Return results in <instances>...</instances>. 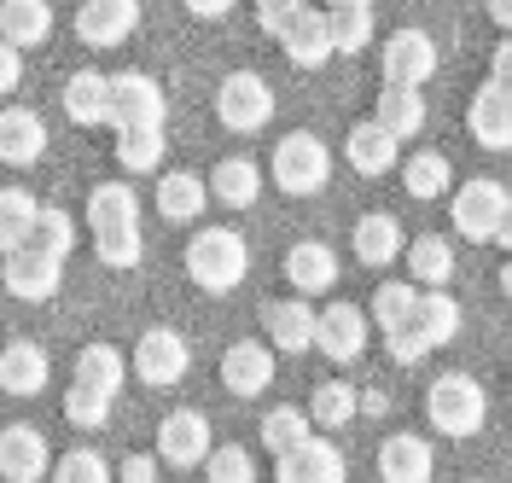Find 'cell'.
<instances>
[{
  "label": "cell",
  "mask_w": 512,
  "mask_h": 483,
  "mask_svg": "<svg viewBox=\"0 0 512 483\" xmlns=\"http://www.w3.org/2000/svg\"><path fill=\"white\" fill-rule=\"evenodd\" d=\"M187 274L198 291H233L251 274V245L239 227H198L187 245Z\"/></svg>",
  "instance_id": "obj_1"
},
{
  "label": "cell",
  "mask_w": 512,
  "mask_h": 483,
  "mask_svg": "<svg viewBox=\"0 0 512 483\" xmlns=\"http://www.w3.org/2000/svg\"><path fill=\"white\" fill-rule=\"evenodd\" d=\"M483 414H489V396H483V385L472 373H443L437 385L425 390V419L443 437H478Z\"/></svg>",
  "instance_id": "obj_2"
},
{
  "label": "cell",
  "mask_w": 512,
  "mask_h": 483,
  "mask_svg": "<svg viewBox=\"0 0 512 483\" xmlns=\"http://www.w3.org/2000/svg\"><path fill=\"white\" fill-rule=\"evenodd\" d=\"M268 175H274V187L291 198H315L326 181H332V152L320 146L309 129L286 134L280 146H274V158H268Z\"/></svg>",
  "instance_id": "obj_3"
},
{
  "label": "cell",
  "mask_w": 512,
  "mask_h": 483,
  "mask_svg": "<svg viewBox=\"0 0 512 483\" xmlns=\"http://www.w3.org/2000/svg\"><path fill=\"white\" fill-rule=\"evenodd\" d=\"M216 123L227 134H256L274 123V88H268V76H256V70H233L222 88H216Z\"/></svg>",
  "instance_id": "obj_4"
},
{
  "label": "cell",
  "mask_w": 512,
  "mask_h": 483,
  "mask_svg": "<svg viewBox=\"0 0 512 483\" xmlns=\"http://www.w3.org/2000/svg\"><path fill=\"white\" fill-rule=\"evenodd\" d=\"M128 367H134L140 385H152V390L181 385L187 367H192V344L175 332V326H146L140 344H134V355H128Z\"/></svg>",
  "instance_id": "obj_5"
},
{
  "label": "cell",
  "mask_w": 512,
  "mask_h": 483,
  "mask_svg": "<svg viewBox=\"0 0 512 483\" xmlns=\"http://www.w3.org/2000/svg\"><path fill=\"white\" fill-rule=\"evenodd\" d=\"M169 123V99L158 76L146 70H117L111 76V129H163Z\"/></svg>",
  "instance_id": "obj_6"
},
{
  "label": "cell",
  "mask_w": 512,
  "mask_h": 483,
  "mask_svg": "<svg viewBox=\"0 0 512 483\" xmlns=\"http://www.w3.org/2000/svg\"><path fill=\"white\" fill-rule=\"evenodd\" d=\"M0 286H6V297H18V303H47L64 286V257H47L35 245H18V251L0 257Z\"/></svg>",
  "instance_id": "obj_7"
},
{
  "label": "cell",
  "mask_w": 512,
  "mask_h": 483,
  "mask_svg": "<svg viewBox=\"0 0 512 483\" xmlns=\"http://www.w3.org/2000/svg\"><path fill=\"white\" fill-rule=\"evenodd\" d=\"M280 41V53H286L297 70H320L338 47H332V12L326 6H309V0H297L286 18V30L274 35Z\"/></svg>",
  "instance_id": "obj_8"
},
{
  "label": "cell",
  "mask_w": 512,
  "mask_h": 483,
  "mask_svg": "<svg viewBox=\"0 0 512 483\" xmlns=\"http://www.w3.org/2000/svg\"><path fill=\"white\" fill-rule=\"evenodd\" d=\"M210 449H216V437H210V419L198 414V408H181V414H169L158 425V460L163 466H175V472L204 466Z\"/></svg>",
  "instance_id": "obj_9"
},
{
  "label": "cell",
  "mask_w": 512,
  "mask_h": 483,
  "mask_svg": "<svg viewBox=\"0 0 512 483\" xmlns=\"http://www.w3.org/2000/svg\"><path fill=\"white\" fill-rule=\"evenodd\" d=\"M53 460H59V454L47 449V437H41L35 425H6V431H0V478L6 483L53 478Z\"/></svg>",
  "instance_id": "obj_10"
},
{
  "label": "cell",
  "mask_w": 512,
  "mask_h": 483,
  "mask_svg": "<svg viewBox=\"0 0 512 483\" xmlns=\"http://www.w3.org/2000/svg\"><path fill=\"white\" fill-rule=\"evenodd\" d=\"M379 65H384V82H408V88H425L431 76H437V41L425 30H396L390 41H384V53H379Z\"/></svg>",
  "instance_id": "obj_11"
},
{
  "label": "cell",
  "mask_w": 512,
  "mask_h": 483,
  "mask_svg": "<svg viewBox=\"0 0 512 483\" xmlns=\"http://www.w3.org/2000/svg\"><path fill=\"white\" fill-rule=\"evenodd\" d=\"M134 30H140V0H82L76 12V41H88L94 53L123 47Z\"/></svg>",
  "instance_id": "obj_12"
},
{
  "label": "cell",
  "mask_w": 512,
  "mask_h": 483,
  "mask_svg": "<svg viewBox=\"0 0 512 483\" xmlns=\"http://www.w3.org/2000/svg\"><path fill=\"white\" fill-rule=\"evenodd\" d=\"M507 187L501 181H466L460 193H454V227L466 233V239H478V245H489L495 239V227H501V210H507Z\"/></svg>",
  "instance_id": "obj_13"
},
{
  "label": "cell",
  "mask_w": 512,
  "mask_h": 483,
  "mask_svg": "<svg viewBox=\"0 0 512 483\" xmlns=\"http://www.w3.org/2000/svg\"><path fill=\"white\" fill-rule=\"evenodd\" d=\"M274 483H350V466H344V449L326 443V437H309L303 449L280 454L274 466Z\"/></svg>",
  "instance_id": "obj_14"
},
{
  "label": "cell",
  "mask_w": 512,
  "mask_h": 483,
  "mask_svg": "<svg viewBox=\"0 0 512 483\" xmlns=\"http://www.w3.org/2000/svg\"><path fill=\"white\" fill-rule=\"evenodd\" d=\"M466 123H472V140L489 146V152H512V88L507 82H483L478 99H472V111H466Z\"/></svg>",
  "instance_id": "obj_15"
},
{
  "label": "cell",
  "mask_w": 512,
  "mask_h": 483,
  "mask_svg": "<svg viewBox=\"0 0 512 483\" xmlns=\"http://www.w3.org/2000/svg\"><path fill=\"white\" fill-rule=\"evenodd\" d=\"M315 350L326 355V361H338V367H350L355 355L367 350V309H355V303H332V309H320Z\"/></svg>",
  "instance_id": "obj_16"
},
{
  "label": "cell",
  "mask_w": 512,
  "mask_h": 483,
  "mask_svg": "<svg viewBox=\"0 0 512 483\" xmlns=\"http://www.w3.org/2000/svg\"><path fill=\"white\" fill-rule=\"evenodd\" d=\"M222 385L233 390V396H262V390L274 385V344H262V338H239V344H227Z\"/></svg>",
  "instance_id": "obj_17"
},
{
  "label": "cell",
  "mask_w": 512,
  "mask_h": 483,
  "mask_svg": "<svg viewBox=\"0 0 512 483\" xmlns=\"http://www.w3.org/2000/svg\"><path fill=\"white\" fill-rule=\"evenodd\" d=\"M262 326H268V344L280 355H303V350H315L320 315L309 309V297H286V303L262 309Z\"/></svg>",
  "instance_id": "obj_18"
},
{
  "label": "cell",
  "mask_w": 512,
  "mask_h": 483,
  "mask_svg": "<svg viewBox=\"0 0 512 483\" xmlns=\"http://www.w3.org/2000/svg\"><path fill=\"white\" fill-rule=\"evenodd\" d=\"M41 152H47V123L30 105H6L0 111V163L6 169H30V163H41Z\"/></svg>",
  "instance_id": "obj_19"
},
{
  "label": "cell",
  "mask_w": 512,
  "mask_h": 483,
  "mask_svg": "<svg viewBox=\"0 0 512 483\" xmlns=\"http://www.w3.org/2000/svg\"><path fill=\"white\" fill-rule=\"evenodd\" d=\"M286 286L297 291V297H320V291H332L338 286V251L320 245V239L291 245L286 251Z\"/></svg>",
  "instance_id": "obj_20"
},
{
  "label": "cell",
  "mask_w": 512,
  "mask_h": 483,
  "mask_svg": "<svg viewBox=\"0 0 512 483\" xmlns=\"http://www.w3.org/2000/svg\"><path fill=\"white\" fill-rule=\"evenodd\" d=\"M344 158H350L355 175H390L396 158H402V140L384 129L379 117H367V123H355L350 140H344Z\"/></svg>",
  "instance_id": "obj_21"
},
{
  "label": "cell",
  "mask_w": 512,
  "mask_h": 483,
  "mask_svg": "<svg viewBox=\"0 0 512 483\" xmlns=\"http://www.w3.org/2000/svg\"><path fill=\"white\" fill-rule=\"evenodd\" d=\"M379 478L384 483H431L437 478V460H431V443L402 431V437H384L379 443Z\"/></svg>",
  "instance_id": "obj_22"
},
{
  "label": "cell",
  "mask_w": 512,
  "mask_h": 483,
  "mask_svg": "<svg viewBox=\"0 0 512 483\" xmlns=\"http://www.w3.org/2000/svg\"><path fill=\"white\" fill-rule=\"evenodd\" d=\"M53 379V367H47V350L30 344V338H12L6 350H0V390L6 396H41Z\"/></svg>",
  "instance_id": "obj_23"
},
{
  "label": "cell",
  "mask_w": 512,
  "mask_h": 483,
  "mask_svg": "<svg viewBox=\"0 0 512 483\" xmlns=\"http://www.w3.org/2000/svg\"><path fill=\"white\" fill-rule=\"evenodd\" d=\"M64 117L82 123V129L111 123V76H105V70H76V76L64 82Z\"/></svg>",
  "instance_id": "obj_24"
},
{
  "label": "cell",
  "mask_w": 512,
  "mask_h": 483,
  "mask_svg": "<svg viewBox=\"0 0 512 483\" xmlns=\"http://www.w3.org/2000/svg\"><path fill=\"white\" fill-rule=\"evenodd\" d=\"M210 204V175H192V169H169L158 181V216L163 222H198Z\"/></svg>",
  "instance_id": "obj_25"
},
{
  "label": "cell",
  "mask_w": 512,
  "mask_h": 483,
  "mask_svg": "<svg viewBox=\"0 0 512 483\" xmlns=\"http://www.w3.org/2000/svg\"><path fill=\"white\" fill-rule=\"evenodd\" d=\"M350 245H355V262H367V268H390V262L402 257V222L384 216V210H373V216L355 222Z\"/></svg>",
  "instance_id": "obj_26"
},
{
  "label": "cell",
  "mask_w": 512,
  "mask_h": 483,
  "mask_svg": "<svg viewBox=\"0 0 512 483\" xmlns=\"http://www.w3.org/2000/svg\"><path fill=\"white\" fill-rule=\"evenodd\" d=\"M373 117H379L396 140H408V134L425 129V94H419V88H408V82H384Z\"/></svg>",
  "instance_id": "obj_27"
},
{
  "label": "cell",
  "mask_w": 512,
  "mask_h": 483,
  "mask_svg": "<svg viewBox=\"0 0 512 483\" xmlns=\"http://www.w3.org/2000/svg\"><path fill=\"white\" fill-rule=\"evenodd\" d=\"M0 35L12 47H41L53 35V6L47 0H0Z\"/></svg>",
  "instance_id": "obj_28"
},
{
  "label": "cell",
  "mask_w": 512,
  "mask_h": 483,
  "mask_svg": "<svg viewBox=\"0 0 512 483\" xmlns=\"http://www.w3.org/2000/svg\"><path fill=\"white\" fill-rule=\"evenodd\" d=\"M256 193H262V169L251 158H222L216 175H210V198L227 204V210H251Z\"/></svg>",
  "instance_id": "obj_29"
},
{
  "label": "cell",
  "mask_w": 512,
  "mask_h": 483,
  "mask_svg": "<svg viewBox=\"0 0 512 483\" xmlns=\"http://www.w3.org/2000/svg\"><path fill=\"white\" fill-rule=\"evenodd\" d=\"M408 274H414V286H448L454 280V245L443 233H419L408 245Z\"/></svg>",
  "instance_id": "obj_30"
},
{
  "label": "cell",
  "mask_w": 512,
  "mask_h": 483,
  "mask_svg": "<svg viewBox=\"0 0 512 483\" xmlns=\"http://www.w3.org/2000/svg\"><path fill=\"white\" fill-rule=\"evenodd\" d=\"M309 437H315V419H309V408H274V414H262V449L274 454V460H280V454H291V449H303V443H309Z\"/></svg>",
  "instance_id": "obj_31"
},
{
  "label": "cell",
  "mask_w": 512,
  "mask_h": 483,
  "mask_svg": "<svg viewBox=\"0 0 512 483\" xmlns=\"http://www.w3.org/2000/svg\"><path fill=\"white\" fill-rule=\"evenodd\" d=\"M35 216H41V204L30 198V187H0V257L30 245Z\"/></svg>",
  "instance_id": "obj_32"
},
{
  "label": "cell",
  "mask_w": 512,
  "mask_h": 483,
  "mask_svg": "<svg viewBox=\"0 0 512 483\" xmlns=\"http://www.w3.org/2000/svg\"><path fill=\"white\" fill-rule=\"evenodd\" d=\"M414 326L425 332V344H431V350H437V344H448V338L460 332V303L448 297V286H425V291H419Z\"/></svg>",
  "instance_id": "obj_33"
},
{
  "label": "cell",
  "mask_w": 512,
  "mask_h": 483,
  "mask_svg": "<svg viewBox=\"0 0 512 483\" xmlns=\"http://www.w3.org/2000/svg\"><path fill=\"white\" fill-rule=\"evenodd\" d=\"M123 222H140V193L128 181H105L88 193V227H123Z\"/></svg>",
  "instance_id": "obj_34"
},
{
  "label": "cell",
  "mask_w": 512,
  "mask_h": 483,
  "mask_svg": "<svg viewBox=\"0 0 512 483\" xmlns=\"http://www.w3.org/2000/svg\"><path fill=\"white\" fill-rule=\"evenodd\" d=\"M355 408H361V396H355V385H344V379H320L315 396H309V419H315L320 431H344L355 419Z\"/></svg>",
  "instance_id": "obj_35"
},
{
  "label": "cell",
  "mask_w": 512,
  "mask_h": 483,
  "mask_svg": "<svg viewBox=\"0 0 512 483\" xmlns=\"http://www.w3.org/2000/svg\"><path fill=\"white\" fill-rule=\"evenodd\" d=\"M419 291H425V286H414V280H384V286L373 291V321H379L384 332H402V326H414Z\"/></svg>",
  "instance_id": "obj_36"
},
{
  "label": "cell",
  "mask_w": 512,
  "mask_h": 483,
  "mask_svg": "<svg viewBox=\"0 0 512 483\" xmlns=\"http://www.w3.org/2000/svg\"><path fill=\"white\" fill-rule=\"evenodd\" d=\"M94 251H99V262H105V268L128 274V268H140V257H146V233H140V222L99 227V233H94Z\"/></svg>",
  "instance_id": "obj_37"
},
{
  "label": "cell",
  "mask_w": 512,
  "mask_h": 483,
  "mask_svg": "<svg viewBox=\"0 0 512 483\" xmlns=\"http://www.w3.org/2000/svg\"><path fill=\"white\" fill-rule=\"evenodd\" d=\"M76 379L117 396V390H123V350H117V344H82V350H76Z\"/></svg>",
  "instance_id": "obj_38"
},
{
  "label": "cell",
  "mask_w": 512,
  "mask_h": 483,
  "mask_svg": "<svg viewBox=\"0 0 512 483\" xmlns=\"http://www.w3.org/2000/svg\"><path fill=\"white\" fill-rule=\"evenodd\" d=\"M163 129H117V163H123L128 175H152L163 163Z\"/></svg>",
  "instance_id": "obj_39"
},
{
  "label": "cell",
  "mask_w": 512,
  "mask_h": 483,
  "mask_svg": "<svg viewBox=\"0 0 512 483\" xmlns=\"http://www.w3.org/2000/svg\"><path fill=\"white\" fill-rule=\"evenodd\" d=\"M326 12H332V47H338V53H367V41H373V30H379V24H373V6H326Z\"/></svg>",
  "instance_id": "obj_40"
},
{
  "label": "cell",
  "mask_w": 512,
  "mask_h": 483,
  "mask_svg": "<svg viewBox=\"0 0 512 483\" xmlns=\"http://www.w3.org/2000/svg\"><path fill=\"white\" fill-rule=\"evenodd\" d=\"M30 245L47 251V257H70V251H76V222H70V210L41 204V216H35V227H30Z\"/></svg>",
  "instance_id": "obj_41"
},
{
  "label": "cell",
  "mask_w": 512,
  "mask_h": 483,
  "mask_svg": "<svg viewBox=\"0 0 512 483\" xmlns=\"http://www.w3.org/2000/svg\"><path fill=\"white\" fill-rule=\"evenodd\" d=\"M111 402H117L111 390H94V385H82V379H76V385L64 390V419H70V425H82V431H99V425L111 419Z\"/></svg>",
  "instance_id": "obj_42"
},
{
  "label": "cell",
  "mask_w": 512,
  "mask_h": 483,
  "mask_svg": "<svg viewBox=\"0 0 512 483\" xmlns=\"http://www.w3.org/2000/svg\"><path fill=\"white\" fill-rule=\"evenodd\" d=\"M402 187L414 198H443L448 193V158L443 152H414L402 163Z\"/></svg>",
  "instance_id": "obj_43"
},
{
  "label": "cell",
  "mask_w": 512,
  "mask_h": 483,
  "mask_svg": "<svg viewBox=\"0 0 512 483\" xmlns=\"http://www.w3.org/2000/svg\"><path fill=\"white\" fill-rule=\"evenodd\" d=\"M53 483H117V472L99 449H70L53 460Z\"/></svg>",
  "instance_id": "obj_44"
},
{
  "label": "cell",
  "mask_w": 512,
  "mask_h": 483,
  "mask_svg": "<svg viewBox=\"0 0 512 483\" xmlns=\"http://www.w3.org/2000/svg\"><path fill=\"white\" fill-rule=\"evenodd\" d=\"M204 472H210V483H256V460L245 443H222V449H210Z\"/></svg>",
  "instance_id": "obj_45"
},
{
  "label": "cell",
  "mask_w": 512,
  "mask_h": 483,
  "mask_svg": "<svg viewBox=\"0 0 512 483\" xmlns=\"http://www.w3.org/2000/svg\"><path fill=\"white\" fill-rule=\"evenodd\" d=\"M384 344H390V361H396V367H414L419 355H431V344H425V332H419V326L384 332Z\"/></svg>",
  "instance_id": "obj_46"
},
{
  "label": "cell",
  "mask_w": 512,
  "mask_h": 483,
  "mask_svg": "<svg viewBox=\"0 0 512 483\" xmlns=\"http://www.w3.org/2000/svg\"><path fill=\"white\" fill-rule=\"evenodd\" d=\"M158 454H123V466H117V478L123 483H158Z\"/></svg>",
  "instance_id": "obj_47"
},
{
  "label": "cell",
  "mask_w": 512,
  "mask_h": 483,
  "mask_svg": "<svg viewBox=\"0 0 512 483\" xmlns=\"http://www.w3.org/2000/svg\"><path fill=\"white\" fill-rule=\"evenodd\" d=\"M18 76H24V47H12V41L0 35V94H12Z\"/></svg>",
  "instance_id": "obj_48"
},
{
  "label": "cell",
  "mask_w": 512,
  "mask_h": 483,
  "mask_svg": "<svg viewBox=\"0 0 512 483\" xmlns=\"http://www.w3.org/2000/svg\"><path fill=\"white\" fill-rule=\"evenodd\" d=\"M181 6H187L192 18H227V12H233L239 0H181Z\"/></svg>",
  "instance_id": "obj_49"
},
{
  "label": "cell",
  "mask_w": 512,
  "mask_h": 483,
  "mask_svg": "<svg viewBox=\"0 0 512 483\" xmlns=\"http://www.w3.org/2000/svg\"><path fill=\"white\" fill-rule=\"evenodd\" d=\"M489 76L512 88V41H501V47H495V65H489Z\"/></svg>",
  "instance_id": "obj_50"
},
{
  "label": "cell",
  "mask_w": 512,
  "mask_h": 483,
  "mask_svg": "<svg viewBox=\"0 0 512 483\" xmlns=\"http://www.w3.org/2000/svg\"><path fill=\"white\" fill-rule=\"evenodd\" d=\"M495 245H507V257H512V198H507V210H501V227H495Z\"/></svg>",
  "instance_id": "obj_51"
},
{
  "label": "cell",
  "mask_w": 512,
  "mask_h": 483,
  "mask_svg": "<svg viewBox=\"0 0 512 483\" xmlns=\"http://www.w3.org/2000/svg\"><path fill=\"white\" fill-rule=\"evenodd\" d=\"M489 18H495L501 30H512V0H489Z\"/></svg>",
  "instance_id": "obj_52"
},
{
  "label": "cell",
  "mask_w": 512,
  "mask_h": 483,
  "mask_svg": "<svg viewBox=\"0 0 512 483\" xmlns=\"http://www.w3.org/2000/svg\"><path fill=\"white\" fill-rule=\"evenodd\" d=\"M501 291L512 297V257H507V268H501Z\"/></svg>",
  "instance_id": "obj_53"
},
{
  "label": "cell",
  "mask_w": 512,
  "mask_h": 483,
  "mask_svg": "<svg viewBox=\"0 0 512 483\" xmlns=\"http://www.w3.org/2000/svg\"><path fill=\"white\" fill-rule=\"evenodd\" d=\"M326 6H373V0H326Z\"/></svg>",
  "instance_id": "obj_54"
},
{
  "label": "cell",
  "mask_w": 512,
  "mask_h": 483,
  "mask_svg": "<svg viewBox=\"0 0 512 483\" xmlns=\"http://www.w3.org/2000/svg\"><path fill=\"white\" fill-rule=\"evenodd\" d=\"M262 6H297V0H256V12H262Z\"/></svg>",
  "instance_id": "obj_55"
},
{
  "label": "cell",
  "mask_w": 512,
  "mask_h": 483,
  "mask_svg": "<svg viewBox=\"0 0 512 483\" xmlns=\"http://www.w3.org/2000/svg\"><path fill=\"white\" fill-rule=\"evenodd\" d=\"M472 483H478V478H472Z\"/></svg>",
  "instance_id": "obj_56"
}]
</instances>
